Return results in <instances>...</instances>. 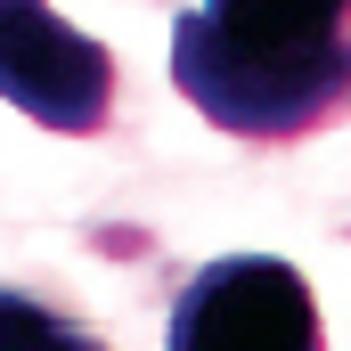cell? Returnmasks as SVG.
Listing matches in <instances>:
<instances>
[{
	"label": "cell",
	"mask_w": 351,
	"mask_h": 351,
	"mask_svg": "<svg viewBox=\"0 0 351 351\" xmlns=\"http://www.w3.org/2000/svg\"><path fill=\"white\" fill-rule=\"evenodd\" d=\"M180 98L229 139H311L351 114V0L327 8H188L172 25Z\"/></svg>",
	"instance_id": "cell-1"
},
{
	"label": "cell",
	"mask_w": 351,
	"mask_h": 351,
	"mask_svg": "<svg viewBox=\"0 0 351 351\" xmlns=\"http://www.w3.org/2000/svg\"><path fill=\"white\" fill-rule=\"evenodd\" d=\"M164 351H327L319 294L278 254H221L180 286Z\"/></svg>",
	"instance_id": "cell-2"
},
{
	"label": "cell",
	"mask_w": 351,
	"mask_h": 351,
	"mask_svg": "<svg viewBox=\"0 0 351 351\" xmlns=\"http://www.w3.org/2000/svg\"><path fill=\"white\" fill-rule=\"evenodd\" d=\"M0 98L25 106L41 131L90 139L114 114V58L82 25L25 8V0H0Z\"/></svg>",
	"instance_id": "cell-3"
},
{
	"label": "cell",
	"mask_w": 351,
	"mask_h": 351,
	"mask_svg": "<svg viewBox=\"0 0 351 351\" xmlns=\"http://www.w3.org/2000/svg\"><path fill=\"white\" fill-rule=\"evenodd\" d=\"M0 351H106V343L90 327H74V319H58L49 302L0 286Z\"/></svg>",
	"instance_id": "cell-4"
}]
</instances>
